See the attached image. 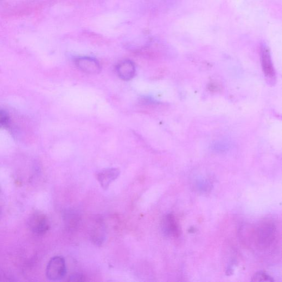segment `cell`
Wrapping results in <instances>:
<instances>
[{"label": "cell", "mask_w": 282, "mask_h": 282, "mask_svg": "<svg viewBox=\"0 0 282 282\" xmlns=\"http://www.w3.org/2000/svg\"><path fill=\"white\" fill-rule=\"evenodd\" d=\"M277 237V228L271 221H265L258 224L252 233L255 245L261 251L270 248Z\"/></svg>", "instance_id": "obj_1"}, {"label": "cell", "mask_w": 282, "mask_h": 282, "mask_svg": "<svg viewBox=\"0 0 282 282\" xmlns=\"http://www.w3.org/2000/svg\"><path fill=\"white\" fill-rule=\"evenodd\" d=\"M66 274L65 259L62 256H56L50 260L46 268V276L48 280L53 281H61L65 278Z\"/></svg>", "instance_id": "obj_2"}, {"label": "cell", "mask_w": 282, "mask_h": 282, "mask_svg": "<svg viewBox=\"0 0 282 282\" xmlns=\"http://www.w3.org/2000/svg\"><path fill=\"white\" fill-rule=\"evenodd\" d=\"M28 224L31 231L38 235L46 234L50 228L48 217L40 213L32 215L29 217Z\"/></svg>", "instance_id": "obj_3"}, {"label": "cell", "mask_w": 282, "mask_h": 282, "mask_svg": "<svg viewBox=\"0 0 282 282\" xmlns=\"http://www.w3.org/2000/svg\"><path fill=\"white\" fill-rule=\"evenodd\" d=\"M161 229L163 234L166 236L178 238L181 234V229L175 217L171 214L164 216L161 221Z\"/></svg>", "instance_id": "obj_4"}, {"label": "cell", "mask_w": 282, "mask_h": 282, "mask_svg": "<svg viewBox=\"0 0 282 282\" xmlns=\"http://www.w3.org/2000/svg\"><path fill=\"white\" fill-rule=\"evenodd\" d=\"M75 62L77 67L86 74L94 75L100 72V63L93 57L87 56L77 57Z\"/></svg>", "instance_id": "obj_5"}, {"label": "cell", "mask_w": 282, "mask_h": 282, "mask_svg": "<svg viewBox=\"0 0 282 282\" xmlns=\"http://www.w3.org/2000/svg\"><path fill=\"white\" fill-rule=\"evenodd\" d=\"M120 174V171L117 168H107L97 173V179L102 189L106 190L119 178Z\"/></svg>", "instance_id": "obj_6"}, {"label": "cell", "mask_w": 282, "mask_h": 282, "mask_svg": "<svg viewBox=\"0 0 282 282\" xmlns=\"http://www.w3.org/2000/svg\"><path fill=\"white\" fill-rule=\"evenodd\" d=\"M117 72L119 78L124 81H130L136 73L134 63L130 60L122 61L117 66Z\"/></svg>", "instance_id": "obj_7"}, {"label": "cell", "mask_w": 282, "mask_h": 282, "mask_svg": "<svg viewBox=\"0 0 282 282\" xmlns=\"http://www.w3.org/2000/svg\"><path fill=\"white\" fill-rule=\"evenodd\" d=\"M262 66L267 78L273 80L275 78V72L273 67L270 50L267 48L263 49L262 52Z\"/></svg>", "instance_id": "obj_8"}, {"label": "cell", "mask_w": 282, "mask_h": 282, "mask_svg": "<svg viewBox=\"0 0 282 282\" xmlns=\"http://www.w3.org/2000/svg\"><path fill=\"white\" fill-rule=\"evenodd\" d=\"M93 242L96 245H100L105 238L104 228L101 221L96 222L91 233Z\"/></svg>", "instance_id": "obj_9"}, {"label": "cell", "mask_w": 282, "mask_h": 282, "mask_svg": "<svg viewBox=\"0 0 282 282\" xmlns=\"http://www.w3.org/2000/svg\"><path fill=\"white\" fill-rule=\"evenodd\" d=\"M252 281H267L273 282L274 281L273 278L270 275L268 274L264 271L256 272L252 277Z\"/></svg>", "instance_id": "obj_10"}, {"label": "cell", "mask_w": 282, "mask_h": 282, "mask_svg": "<svg viewBox=\"0 0 282 282\" xmlns=\"http://www.w3.org/2000/svg\"><path fill=\"white\" fill-rule=\"evenodd\" d=\"M196 186L197 189L203 192H207L211 189V184L208 181L203 179L198 181Z\"/></svg>", "instance_id": "obj_11"}, {"label": "cell", "mask_w": 282, "mask_h": 282, "mask_svg": "<svg viewBox=\"0 0 282 282\" xmlns=\"http://www.w3.org/2000/svg\"><path fill=\"white\" fill-rule=\"evenodd\" d=\"M10 121L9 114L6 111L0 109V126H8Z\"/></svg>", "instance_id": "obj_12"}, {"label": "cell", "mask_w": 282, "mask_h": 282, "mask_svg": "<svg viewBox=\"0 0 282 282\" xmlns=\"http://www.w3.org/2000/svg\"><path fill=\"white\" fill-rule=\"evenodd\" d=\"M85 280L84 275L79 273H73L70 275L68 281H83Z\"/></svg>", "instance_id": "obj_13"}]
</instances>
